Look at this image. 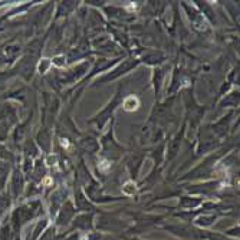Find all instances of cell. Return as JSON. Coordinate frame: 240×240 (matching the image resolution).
I'll return each mask as SVG.
<instances>
[{
  "label": "cell",
  "mask_w": 240,
  "mask_h": 240,
  "mask_svg": "<svg viewBox=\"0 0 240 240\" xmlns=\"http://www.w3.org/2000/svg\"><path fill=\"white\" fill-rule=\"evenodd\" d=\"M138 107H140V101H138V98H135V96H128V98L124 101L125 111H135V109H138Z\"/></svg>",
  "instance_id": "1"
},
{
  "label": "cell",
  "mask_w": 240,
  "mask_h": 240,
  "mask_svg": "<svg viewBox=\"0 0 240 240\" xmlns=\"http://www.w3.org/2000/svg\"><path fill=\"white\" fill-rule=\"evenodd\" d=\"M45 184H46V185H50V184H52V180H50V178L48 177V178L45 180Z\"/></svg>",
  "instance_id": "2"
},
{
  "label": "cell",
  "mask_w": 240,
  "mask_h": 240,
  "mask_svg": "<svg viewBox=\"0 0 240 240\" xmlns=\"http://www.w3.org/2000/svg\"><path fill=\"white\" fill-rule=\"evenodd\" d=\"M62 145H63V147H69V144L66 142V140H62Z\"/></svg>",
  "instance_id": "3"
}]
</instances>
